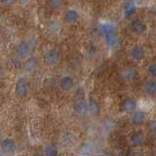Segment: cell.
Segmentation results:
<instances>
[{
  "label": "cell",
  "mask_w": 156,
  "mask_h": 156,
  "mask_svg": "<svg viewBox=\"0 0 156 156\" xmlns=\"http://www.w3.org/2000/svg\"><path fill=\"white\" fill-rule=\"evenodd\" d=\"M62 23L63 22L60 21V20L52 19L50 21H48L46 24V30L50 35H53V36L58 35L62 29Z\"/></svg>",
  "instance_id": "cell-16"
},
{
  "label": "cell",
  "mask_w": 156,
  "mask_h": 156,
  "mask_svg": "<svg viewBox=\"0 0 156 156\" xmlns=\"http://www.w3.org/2000/svg\"><path fill=\"white\" fill-rule=\"evenodd\" d=\"M145 72L148 75V77L156 78V62H149L145 67Z\"/></svg>",
  "instance_id": "cell-23"
},
{
  "label": "cell",
  "mask_w": 156,
  "mask_h": 156,
  "mask_svg": "<svg viewBox=\"0 0 156 156\" xmlns=\"http://www.w3.org/2000/svg\"><path fill=\"white\" fill-rule=\"evenodd\" d=\"M139 108V102L133 97H127L121 101L120 104V110L125 114L130 115L133 113L135 110Z\"/></svg>",
  "instance_id": "cell-14"
},
{
  "label": "cell",
  "mask_w": 156,
  "mask_h": 156,
  "mask_svg": "<svg viewBox=\"0 0 156 156\" xmlns=\"http://www.w3.org/2000/svg\"><path fill=\"white\" fill-rule=\"evenodd\" d=\"M33 39H23L20 41L15 48V56H17L23 62L31 57L33 55L34 48H35L34 47L35 44L33 43Z\"/></svg>",
  "instance_id": "cell-3"
},
{
  "label": "cell",
  "mask_w": 156,
  "mask_h": 156,
  "mask_svg": "<svg viewBox=\"0 0 156 156\" xmlns=\"http://www.w3.org/2000/svg\"><path fill=\"white\" fill-rule=\"evenodd\" d=\"M136 8H138V6H136L134 0H127L123 8L124 18L126 19L133 18V16H135V14L136 12Z\"/></svg>",
  "instance_id": "cell-18"
},
{
  "label": "cell",
  "mask_w": 156,
  "mask_h": 156,
  "mask_svg": "<svg viewBox=\"0 0 156 156\" xmlns=\"http://www.w3.org/2000/svg\"><path fill=\"white\" fill-rule=\"evenodd\" d=\"M149 131L152 136H156V122H151L150 127H149Z\"/></svg>",
  "instance_id": "cell-26"
},
{
  "label": "cell",
  "mask_w": 156,
  "mask_h": 156,
  "mask_svg": "<svg viewBox=\"0 0 156 156\" xmlns=\"http://www.w3.org/2000/svg\"><path fill=\"white\" fill-rule=\"evenodd\" d=\"M143 93L149 98L156 97V78L149 77L143 84Z\"/></svg>",
  "instance_id": "cell-17"
},
{
  "label": "cell",
  "mask_w": 156,
  "mask_h": 156,
  "mask_svg": "<svg viewBox=\"0 0 156 156\" xmlns=\"http://www.w3.org/2000/svg\"><path fill=\"white\" fill-rule=\"evenodd\" d=\"M122 78L126 81L130 83V84H134V83H136L140 80V71L136 69L134 66H129L124 68L121 72Z\"/></svg>",
  "instance_id": "cell-15"
},
{
  "label": "cell",
  "mask_w": 156,
  "mask_h": 156,
  "mask_svg": "<svg viewBox=\"0 0 156 156\" xmlns=\"http://www.w3.org/2000/svg\"><path fill=\"white\" fill-rule=\"evenodd\" d=\"M18 148V144L16 140L10 136H5L2 138L1 143H0V149L1 153L5 155H10L16 152Z\"/></svg>",
  "instance_id": "cell-12"
},
{
  "label": "cell",
  "mask_w": 156,
  "mask_h": 156,
  "mask_svg": "<svg viewBox=\"0 0 156 156\" xmlns=\"http://www.w3.org/2000/svg\"><path fill=\"white\" fill-rule=\"evenodd\" d=\"M45 1L47 9L53 12L62 11L66 6L65 0H45Z\"/></svg>",
  "instance_id": "cell-19"
},
{
  "label": "cell",
  "mask_w": 156,
  "mask_h": 156,
  "mask_svg": "<svg viewBox=\"0 0 156 156\" xmlns=\"http://www.w3.org/2000/svg\"><path fill=\"white\" fill-rule=\"evenodd\" d=\"M16 2H17V0H0V5H1L3 8H9V7H12Z\"/></svg>",
  "instance_id": "cell-24"
},
{
  "label": "cell",
  "mask_w": 156,
  "mask_h": 156,
  "mask_svg": "<svg viewBox=\"0 0 156 156\" xmlns=\"http://www.w3.org/2000/svg\"><path fill=\"white\" fill-rule=\"evenodd\" d=\"M17 2L21 5V6H27V5L30 4L32 0H17Z\"/></svg>",
  "instance_id": "cell-27"
},
{
  "label": "cell",
  "mask_w": 156,
  "mask_h": 156,
  "mask_svg": "<svg viewBox=\"0 0 156 156\" xmlns=\"http://www.w3.org/2000/svg\"><path fill=\"white\" fill-rule=\"evenodd\" d=\"M129 58L132 62H141L146 57V50L143 44L136 43L134 44L133 46H131L128 52Z\"/></svg>",
  "instance_id": "cell-9"
},
{
  "label": "cell",
  "mask_w": 156,
  "mask_h": 156,
  "mask_svg": "<svg viewBox=\"0 0 156 156\" xmlns=\"http://www.w3.org/2000/svg\"><path fill=\"white\" fill-rule=\"evenodd\" d=\"M128 143L135 148L143 147L146 143V134L141 128H136L128 136Z\"/></svg>",
  "instance_id": "cell-6"
},
{
  "label": "cell",
  "mask_w": 156,
  "mask_h": 156,
  "mask_svg": "<svg viewBox=\"0 0 156 156\" xmlns=\"http://www.w3.org/2000/svg\"><path fill=\"white\" fill-rule=\"evenodd\" d=\"M148 117L149 114L147 111L138 108L129 115V122L132 126L136 127V128H141L148 121Z\"/></svg>",
  "instance_id": "cell-7"
},
{
  "label": "cell",
  "mask_w": 156,
  "mask_h": 156,
  "mask_svg": "<svg viewBox=\"0 0 156 156\" xmlns=\"http://www.w3.org/2000/svg\"><path fill=\"white\" fill-rule=\"evenodd\" d=\"M135 3L136 4V6H144V5H147L151 0H134Z\"/></svg>",
  "instance_id": "cell-25"
},
{
  "label": "cell",
  "mask_w": 156,
  "mask_h": 156,
  "mask_svg": "<svg viewBox=\"0 0 156 156\" xmlns=\"http://www.w3.org/2000/svg\"><path fill=\"white\" fill-rule=\"evenodd\" d=\"M81 20V14L79 10L70 7L67 8L63 11V16H62V22L66 26H75Z\"/></svg>",
  "instance_id": "cell-10"
},
{
  "label": "cell",
  "mask_w": 156,
  "mask_h": 156,
  "mask_svg": "<svg viewBox=\"0 0 156 156\" xmlns=\"http://www.w3.org/2000/svg\"><path fill=\"white\" fill-rule=\"evenodd\" d=\"M72 111L78 119H84L89 115V108H88V100L78 99L72 105Z\"/></svg>",
  "instance_id": "cell-11"
},
{
  "label": "cell",
  "mask_w": 156,
  "mask_h": 156,
  "mask_svg": "<svg viewBox=\"0 0 156 156\" xmlns=\"http://www.w3.org/2000/svg\"><path fill=\"white\" fill-rule=\"evenodd\" d=\"M99 30L101 35L104 38L106 47H108L109 49H114L118 46L119 37L118 32H117V28L114 24L108 23H101L99 27Z\"/></svg>",
  "instance_id": "cell-1"
},
{
  "label": "cell",
  "mask_w": 156,
  "mask_h": 156,
  "mask_svg": "<svg viewBox=\"0 0 156 156\" xmlns=\"http://www.w3.org/2000/svg\"><path fill=\"white\" fill-rule=\"evenodd\" d=\"M88 108H89V115L93 117H98L101 114V106L99 102L95 100H88Z\"/></svg>",
  "instance_id": "cell-21"
},
{
  "label": "cell",
  "mask_w": 156,
  "mask_h": 156,
  "mask_svg": "<svg viewBox=\"0 0 156 156\" xmlns=\"http://www.w3.org/2000/svg\"><path fill=\"white\" fill-rule=\"evenodd\" d=\"M61 143L63 146H72L75 144V136L72 132H63L61 136Z\"/></svg>",
  "instance_id": "cell-20"
},
{
  "label": "cell",
  "mask_w": 156,
  "mask_h": 156,
  "mask_svg": "<svg viewBox=\"0 0 156 156\" xmlns=\"http://www.w3.org/2000/svg\"><path fill=\"white\" fill-rule=\"evenodd\" d=\"M62 52L57 48H48L43 53V63L48 67H56L62 61Z\"/></svg>",
  "instance_id": "cell-4"
},
{
  "label": "cell",
  "mask_w": 156,
  "mask_h": 156,
  "mask_svg": "<svg viewBox=\"0 0 156 156\" xmlns=\"http://www.w3.org/2000/svg\"><path fill=\"white\" fill-rule=\"evenodd\" d=\"M38 68H39V60L36 56L32 55L31 57H29L26 61L23 62L22 70L24 74L27 75L33 74L34 72L37 71Z\"/></svg>",
  "instance_id": "cell-13"
},
{
  "label": "cell",
  "mask_w": 156,
  "mask_h": 156,
  "mask_svg": "<svg viewBox=\"0 0 156 156\" xmlns=\"http://www.w3.org/2000/svg\"><path fill=\"white\" fill-rule=\"evenodd\" d=\"M148 29L147 23H146L143 19L135 18L132 19L129 24V30L135 36H143L146 33Z\"/></svg>",
  "instance_id": "cell-8"
},
{
  "label": "cell",
  "mask_w": 156,
  "mask_h": 156,
  "mask_svg": "<svg viewBox=\"0 0 156 156\" xmlns=\"http://www.w3.org/2000/svg\"><path fill=\"white\" fill-rule=\"evenodd\" d=\"M58 86L62 93L68 94V93L74 92L77 87L76 79L74 76L69 74V73H65V74L61 75V77L58 78Z\"/></svg>",
  "instance_id": "cell-5"
},
{
  "label": "cell",
  "mask_w": 156,
  "mask_h": 156,
  "mask_svg": "<svg viewBox=\"0 0 156 156\" xmlns=\"http://www.w3.org/2000/svg\"><path fill=\"white\" fill-rule=\"evenodd\" d=\"M43 153L47 155H58L60 153V148L55 144H47L43 147Z\"/></svg>",
  "instance_id": "cell-22"
},
{
  "label": "cell",
  "mask_w": 156,
  "mask_h": 156,
  "mask_svg": "<svg viewBox=\"0 0 156 156\" xmlns=\"http://www.w3.org/2000/svg\"><path fill=\"white\" fill-rule=\"evenodd\" d=\"M28 75L22 74L17 77L14 83L13 92L19 100H26L30 93V83H29Z\"/></svg>",
  "instance_id": "cell-2"
}]
</instances>
